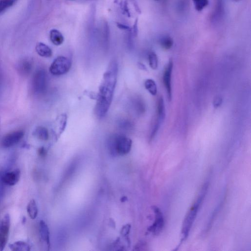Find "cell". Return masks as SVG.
<instances>
[{
  "instance_id": "cell-24",
  "label": "cell",
  "mask_w": 251,
  "mask_h": 251,
  "mask_svg": "<svg viewBox=\"0 0 251 251\" xmlns=\"http://www.w3.org/2000/svg\"><path fill=\"white\" fill-rule=\"evenodd\" d=\"M148 59L151 68L154 70L157 69L158 68V58L156 54L154 52L150 53Z\"/></svg>"
},
{
  "instance_id": "cell-8",
  "label": "cell",
  "mask_w": 251,
  "mask_h": 251,
  "mask_svg": "<svg viewBox=\"0 0 251 251\" xmlns=\"http://www.w3.org/2000/svg\"><path fill=\"white\" fill-rule=\"evenodd\" d=\"M155 214V221L154 224L149 228V230L155 235L159 234L162 231L164 221L163 214L159 207L156 206L153 207Z\"/></svg>"
},
{
  "instance_id": "cell-30",
  "label": "cell",
  "mask_w": 251,
  "mask_h": 251,
  "mask_svg": "<svg viewBox=\"0 0 251 251\" xmlns=\"http://www.w3.org/2000/svg\"><path fill=\"white\" fill-rule=\"evenodd\" d=\"M233 1H236V2H238V1H240V0H233Z\"/></svg>"
},
{
  "instance_id": "cell-1",
  "label": "cell",
  "mask_w": 251,
  "mask_h": 251,
  "mask_svg": "<svg viewBox=\"0 0 251 251\" xmlns=\"http://www.w3.org/2000/svg\"><path fill=\"white\" fill-rule=\"evenodd\" d=\"M118 71L117 63L113 62L104 75L95 107V114L99 118L105 116L111 105L116 87Z\"/></svg>"
},
{
  "instance_id": "cell-6",
  "label": "cell",
  "mask_w": 251,
  "mask_h": 251,
  "mask_svg": "<svg viewBox=\"0 0 251 251\" xmlns=\"http://www.w3.org/2000/svg\"><path fill=\"white\" fill-rule=\"evenodd\" d=\"M11 227V217L6 214L0 222V251H3L9 239Z\"/></svg>"
},
{
  "instance_id": "cell-21",
  "label": "cell",
  "mask_w": 251,
  "mask_h": 251,
  "mask_svg": "<svg viewBox=\"0 0 251 251\" xmlns=\"http://www.w3.org/2000/svg\"><path fill=\"white\" fill-rule=\"evenodd\" d=\"M18 0H0V15L13 7Z\"/></svg>"
},
{
  "instance_id": "cell-15",
  "label": "cell",
  "mask_w": 251,
  "mask_h": 251,
  "mask_svg": "<svg viewBox=\"0 0 251 251\" xmlns=\"http://www.w3.org/2000/svg\"><path fill=\"white\" fill-rule=\"evenodd\" d=\"M11 250L14 251H29L30 246L26 242L22 241L15 242L9 245Z\"/></svg>"
},
{
  "instance_id": "cell-25",
  "label": "cell",
  "mask_w": 251,
  "mask_h": 251,
  "mask_svg": "<svg viewBox=\"0 0 251 251\" xmlns=\"http://www.w3.org/2000/svg\"><path fill=\"white\" fill-rule=\"evenodd\" d=\"M160 45L163 49L168 50L172 47L173 41L169 37H164L160 41Z\"/></svg>"
},
{
  "instance_id": "cell-19",
  "label": "cell",
  "mask_w": 251,
  "mask_h": 251,
  "mask_svg": "<svg viewBox=\"0 0 251 251\" xmlns=\"http://www.w3.org/2000/svg\"><path fill=\"white\" fill-rule=\"evenodd\" d=\"M35 135L40 139L46 141L49 138V132L48 130L44 127H38L35 131Z\"/></svg>"
},
{
  "instance_id": "cell-18",
  "label": "cell",
  "mask_w": 251,
  "mask_h": 251,
  "mask_svg": "<svg viewBox=\"0 0 251 251\" xmlns=\"http://www.w3.org/2000/svg\"><path fill=\"white\" fill-rule=\"evenodd\" d=\"M27 211L29 217L32 219H35L38 214V208L35 200H31L27 206Z\"/></svg>"
},
{
  "instance_id": "cell-10",
  "label": "cell",
  "mask_w": 251,
  "mask_h": 251,
  "mask_svg": "<svg viewBox=\"0 0 251 251\" xmlns=\"http://www.w3.org/2000/svg\"><path fill=\"white\" fill-rule=\"evenodd\" d=\"M21 171L17 169L14 171L7 172L2 177L3 182L9 186L15 185L20 181Z\"/></svg>"
},
{
  "instance_id": "cell-28",
  "label": "cell",
  "mask_w": 251,
  "mask_h": 251,
  "mask_svg": "<svg viewBox=\"0 0 251 251\" xmlns=\"http://www.w3.org/2000/svg\"><path fill=\"white\" fill-rule=\"evenodd\" d=\"M118 26L119 28H120V29H129L128 27H127L126 26H124L123 25H122V24H119V25H118Z\"/></svg>"
},
{
  "instance_id": "cell-26",
  "label": "cell",
  "mask_w": 251,
  "mask_h": 251,
  "mask_svg": "<svg viewBox=\"0 0 251 251\" xmlns=\"http://www.w3.org/2000/svg\"><path fill=\"white\" fill-rule=\"evenodd\" d=\"M222 99L220 97H216L213 101V106L215 108L217 109L220 107L222 104Z\"/></svg>"
},
{
  "instance_id": "cell-14",
  "label": "cell",
  "mask_w": 251,
  "mask_h": 251,
  "mask_svg": "<svg viewBox=\"0 0 251 251\" xmlns=\"http://www.w3.org/2000/svg\"><path fill=\"white\" fill-rule=\"evenodd\" d=\"M50 39L51 42L56 46L62 45L64 42V37L62 34L56 29H53L50 32Z\"/></svg>"
},
{
  "instance_id": "cell-4",
  "label": "cell",
  "mask_w": 251,
  "mask_h": 251,
  "mask_svg": "<svg viewBox=\"0 0 251 251\" xmlns=\"http://www.w3.org/2000/svg\"><path fill=\"white\" fill-rule=\"evenodd\" d=\"M72 62L68 58L60 56L54 60L51 64L49 70L54 76H61L67 73L70 69Z\"/></svg>"
},
{
  "instance_id": "cell-12",
  "label": "cell",
  "mask_w": 251,
  "mask_h": 251,
  "mask_svg": "<svg viewBox=\"0 0 251 251\" xmlns=\"http://www.w3.org/2000/svg\"><path fill=\"white\" fill-rule=\"evenodd\" d=\"M36 50L38 54L44 58H50L52 55L51 49L46 44L39 43L36 47Z\"/></svg>"
},
{
  "instance_id": "cell-16",
  "label": "cell",
  "mask_w": 251,
  "mask_h": 251,
  "mask_svg": "<svg viewBox=\"0 0 251 251\" xmlns=\"http://www.w3.org/2000/svg\"><path fill=\"white\" fill-rule=\"evenodd\" d=\"M118 128L124 132H129L133 130V123L129 119L122 118H120L117 121Z\"/></svg>"
},
{
  "instance_id": "cell-22",
  "label": "cell",
  "mask_w": 251,
  "mask_h": 251,
  "mask_svg": "<svg viewBox=\"0 0 251 251\" xmlns=\"http://www.w3.org/2000/svg\"><path fill=\"white\" fill-rule=\"evenodd\" d=\"M146 89L153 96L157 94L158 90L155 82L152 79H147L144 84Z\"/></svg>"
},
{
  "instance_id": "cell-31",
  "label": "cell",
  "mask_w": 251,
  "mask_h": 251,
  "mask_svg": "<svg viewBox=\"0 0 251 251\" xmlns=\"http://www.w3.org/2000/svg\"><path fill=\"white\" fill-rule=\"evenodd\" d=\"M155 1H159V0H155Z\"/></svg>"
},
{
  "instance_id": "cell-29",
  "label": "cell",
  "mask_w": 251,
  "mask_h": 251,
  "mask_svg": "<svg viewBox=\"0 0 251 251\" xmlns=\"http://www.w3.org/2000/svg\"><path fill=\"white\" fill-rule=\"evenodd\" d=\"M139 68L142 69H144V70H145L146 69V67L144 66V65L142 64H139Z\"/></svg>"
},
{
  "instance_id": "cell-11",
  "label": "cell",
  "mask_w": 251,
  "mask_h": 251,
  "mask_svg": "<svg viewBox=\"0 0 251 251\" xmlns=\"http://www.w3.org/2000/svg\"><path fill=\"white\" fill-rule=\"evenodd\" d=\"M133 109L138 115L142 114L145 112L146 107L143 100L139 97H136L131 101Z\"/></svg>"
},
{
  "instance_id": "cell-27",
  "label": "cell",
  "mask_w": 251,
  "mask_h": 251,
  "mask_svg": "<svg viewBox=\"0 0 251 251\" xmlns=\"http://www.w3.org/2000/svg\"><path fill=\"white\" fill-rule=\"evenodd\" d=\"M39 154L41 157H45L46 155V151L44 147H42L39 150Z\"/></svg>"
},
{
  "instance_id": "cell-3",
  "label": "cell",
  "mask_w": 251,
  "mask_h": 251,
  "mask_svg": "<svg viewBox=\"0 0 251 251\" xmlns=\"http://www.w3.org/2000/svg\"><path fill=\"white\" fill-rule=\"evenodd\" d=\"M208 183H206L204 185L198 199L191 207L184 220L182 230L183 240H185L189 235L193 223L198 213L200 206L206 193Z\"/></svg>"
},
{
  "instance_id": "cell-13",
  "label": "cell",
  "mask_w": 251,
  "mask_h": 251,
  "mask_svg": "<svg viewBox=\"0 0 251 251\" xmlns=\"http://www.w3.org/2000/svg\"><path fill=\"white\" fill-rule=\"evenodd\" d=\"M40 231L42 239L49 247L50 246L49 229L46 223L43 220L41 221L40 223Z\"/></svg>"
},
{
  "instance_id": "cell-17",
  "label": "cell",
  "mask_w": 251,
  "mask_h": 251,
  "mask_svg": "<svg viewBox=\"0 0 251 251\" xmlns=\"http://www.w3.org/2000/svg\"><path fill=\"white\" fill-rule=\"evenodd\" d=\"M33 65L28 60L23 61L19 66V69L21 73L24 75H28L32 70Z\"/></svg>"
},
{
  "instance_id": "cell-20",
  "label": "cell",
  "mask_w": 251,
  "mask_h": 251,
  "mask_svg": "<svg viewBox=\"0 0 251 251\" xmlns=\"http://www.w3.org/2000/svg\"><path fill=\"white\" fill-rule=\"evenodd\" d=\"M158 120L162 123L165 117V110L164 101L162 97H160L158 102Z\"/></svg>"
},
{
  "instance_id": "cell-7",
  "label": "cell",
  "mask_w": 251,
  "mask_h": 251,
  "mask_svg": "<svg viewBox=\"0 0 251 251\" xmlns=\"http://www.w3.org/2000/svg\"><path fill=\"white\" fill-rule=\"evenodd\" d=\"M24 133L23 131H17L6 135L2 141V145L5 148L12 147L17 144L23 137Z\"/></svg>"
},
{
  "instance_id": "cell-2",
  "label": "cell",
  "mask_w": 251,
  "mask_h": 251,
  "mask_svg": "<svg viewBox=\"0 0 251 251\" xmlns=\"http://www.w3.org/2000/svg\"><path fill=\"white\" fill-rule=\"evenodd\" d=\"M110 152L113 156H123L128 154L132 148V140L122 134L111 136L107 142Z\"/></svg>"
},
{
  "instance_id": "cell-9",
  "label": "cell",
  "mask_w": 251,
  "mask_h": 251,
  "mask_svg": "<svg viewBox=\"0 0 251 251\" xmlns=\"http://www.w3.org/2000/svg\"><path fill=\"white\" fill-rule=\"evenodd\" d=\"M173 68V63L171 61L168 63L163 76V84L166 88L168 99L169 101L172 99L171 76Z\"/></svg>"
},
{
  "instance_id": "cell-23",
  "label": "cell",
  "mask_w": 251,
  "mask_h": 251,
  "mask_svg": "<svg viewBox=\"0 0 251 251\" xmlns=\"http://www.w3.org/2000/svg\"><path fill=\"white\" fill-rule=\"evenodd\" d=\"M195 8L198 12L202 11L209 3L208 0H192Z\"/></svg>"
},
{
  "instance_id": "cell-5",
  "label": "cell",
  "mask_w": 251,
  "mask_h": 251,
  "mask_svg": "<svg viewBox=\"0 0 251 251\" xmlns=\"http://www.w3.org/2000/svg\"><path fill=\"white\" fill-rule=\"evenodd\" d=\"M47 75L44 70H39L34 74L32 81V88L36 94L44 93L47 88Z\"/></svg>"
}]
</instances>
